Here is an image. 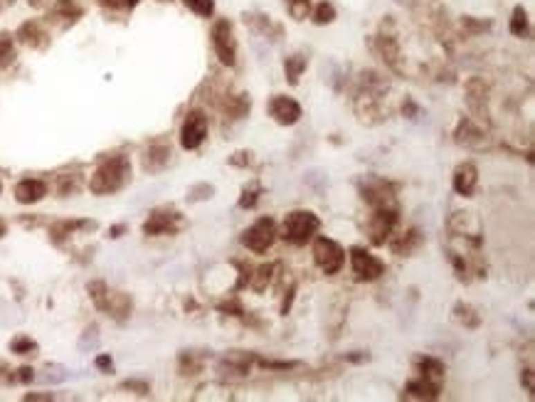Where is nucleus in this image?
Here are the masks:
<instances>
[{
  "label": "nucleus",
  "mask_w": 535,
  "mask_h": 402,
  "mask_svg": "<svg viewBox=\"0 0 535 402\" xmlns=\"http://www.w3.org/2000/svg\"><path fill=\"white\" fill-rule=\"evenodd\" d=\"M407 392L415 397H422V400H434V397H439V383H432L427 378L410 380L407 383Z\"/></svg>",
  "instance_id": "4468645a"
},
{
  "label": "nucleus",
  "mask_w": 535,
  "mask_h": 402,
  "mask_svg": "<svg viewBox=\"0 0 535 402\" xmlns=\"http://www.w3.org/2000/svg\"><path fill=\"white\" fill-rule=\"evenodd\" d=\"M17 380H20V383H30V380H33V368H20V370H17Z\"/></svg>",
  "instance_id": "e433bc0d"
},
{
  "label": "nucleus",
  "mask_w": 535,
  "mask_h": 402,
  "mask_svg": "<svg viewBox=\"0 0 535 402\" xmlns=\"http://www.w3.org/2000/svg\"><path fill=\"white\" fill-rule=\"evenodd\" d=\"M124 387H126V390H138V395H146V392H148L146 383H136V380H126Z\"/></svg>",
  "instance_id": "f704fd0d"
},
{
  "label": "nucleus",
  "mask_w": 535,
  "mask_h": 402,
  "mask_svg": "<svg viewBox=\"0 0 535 402\" xmlns=\"http://www.w3.org/2000/svg\"><path fill=\"white\" fill-rule=\"evenodd\" d=\"M457 141L459 143H466V146H484V136H481V131L471 124L469 119H464L459 124V131H457Z\"/></svg>",
  "instance_id": "dca6fc26"
},
{
  "label": "nucleus",
  "mask_w": 535,
  "mask_h": 402,
  "mask_svg": "<svg viewBox=\"0 0 535 402\" xmlns=\"http://www.w3.org/2000/svg\"><path fill=\"white\" fill-rule=\"evenodd\" d=\"M17 35H20V40H23L25 45H35V47L42 45V40H39V37H45V35L39 33V25L37 23H25Z\"/></svg>",
  "instance_id": "412c9836"
},
{
  "label": "nucleus",
  "mask_w": 535,
  "mask_h": 402,
  "mask_svg": "<svg viewBox=\"0 0 535 402\" xmlns=\"http://www.w3.org/2000/svg\"><path fill=\"white\" fill-rule=\"evenodd\" d=\"M476 183H479V170L473 163H462L454 170V190L459 195H471Z\"/></svg>",
  "instance_id": "f8f14e48"
},
{
  "label": "nucleus",
  "mask_w": 535,
  "mask_h": 402,
  "mask_svg": "<svg viewBox=\"0 0 535 402\" xmlns=\"http://www.w3.org/2000/svg\"><path fill=\"white\" fill-rule=\"evenodd\" d=\"M395 222H397V212H395V208H375L370 222H368L370 242L372 244H385L388 235L392 232Z\"/></svg>",
  "instance_id": "6e6552de"
},
{
  "label": "nucleus",
  "mask_w": 535,
  "mask_h": 402,
  "mask_svg": "<svg viewBox=\"0 0 535 402\" xmlns=\"http://www.w3.org/2000/svg\"><path fill=\"white\" fill-rule=\"evenodd\" d=\"M131 178V163L126 156H114V158L104 161L99 168L94 170V176L89 181V190L94 195H109L116 193L129 183Z\"/></svg>",
  "instance_id": "f257e3e1"
},
{
  "label": "nucleus",
  "mask_w": 535,
  "mask_h": 402,
  "mask_svg": "<svg viewBox=\"0 0 535 402\" xmlns=\"http://www.w3.org/2000/svg\"><path fill=\"white\" fill-rule=\"evenodd\" d=\"M212 193H215V188L212 185H195V188H190V200L195 203V200H208V198H212Z\"/></svg>",
  "instance_id": "2f4dec72"
},
{
  "label": "nucleus",
  "mask_w": 535,
  "mask_h": 402,
  "mask_svg": "<svg viewBox=\"0 0 535 402\" xmlns=\"http://www.w3.org/2000/svg\"><path fill=\"white\" fill-rule=\"evenodd\" d=\"M419 242V237H417V232L412 230V232H407V235H402L400 239H395L392 242V252L395 255H407V252L415 247V244Z\"/></svg>",
  "instance_id": "393cba45"
},
{
  "label": "nucleus",
  "mask_w": 535,
  "mask_h": 402,
  "mask_svg": "<svg viewBox=\"0 0 535 402\" xmlns=\"http://www.w3.org/2000/svg\"><path fill=\"white\" fill-rule=\"evenodd\" d=\"M321 227V220L309 210H293L284 220V239L291 244H306Z\"/></svg>",
  "instance_id": "f03ea898"
},
{
  "label": "nucleus",
  "mask_w": 535,
  "mask_h": 402,
  "mask_svg": "<svg viewBox=\"0 0 535 402\" xmlns=\"http://www.w3.org/2000/svg\"><path fill=\"white\" fill-rule=\"evenodd\" d=\"M419 370H422V378L432 380V383H439L444 378V365L437 358H419Z\"/></svg>",
  "instance_id": "f3484780"
},
{
  "label": "nucleus",
  "mask_w": 535,
  "mask_h": 402,
  "mask_svg": "<svg viewBox=\"0 0 535 402\" xmlns=\"http://www.w3.org/2000/svg\"><path fill=\"white\" fill-rule=\"evenodd\" d=\"M380 47H383L385 60L395 67V64H397V55H400V52H397V42H395L392 37H383V40H380Z\"/></svg>",
  "instance_id": "c756f323"
},
{
  "label": "nucleus",
  "mask_w": 535,
  "mask_h": 402,
  "mask_svg": "<svg viewBox=\"0 0 535 402\" xmlns=\"http://www.w3.org/2000/svg\"><path fill=\"white\" fill-rule=\"evenodd\" d=\"M466 102L469 107H471L473 113H479V116H486V86L484 82L479 80H471L466 84Z\"/></svg>",
  "instance_id": "ddd939ff"
},
{
  "label": "nucleus",
  "mask_w": 535,
  "mask_h": 402,
  "mask_svg": "<svg viewBox=\"0 0 535 402\" xmlns=\"http://www.w3.org/2000/svg\"><path fill=\"white\" fill-rule=\"evenodd\" d=\"M79 348L82 351H91V348H96V329L91 326V329H87V334L82 336V340H79Z\"/></svg>",
  "instance_id": "72a5a7b5"
},
{
  "label": "nucleus",
  "mask_w": 535,
  "mask_h": 402,
  "mask_svg": "<svg viewBox=\"0 0 535 402\" xmlns=\"http://www.w3.org/2000/svg\"><path fill=\"white\" fill-rule=\"evenodd\" d=\"M79 188V178L77 176H62L60 178V195H69Z\"/></svg>",
  "instance_id": "473e14b6"
},
{
  "label": "nucleus",
  "mask_w": 535,
  "mask_h": 402,
  "mask_svg": "<svg viewBox=\"0 0 535 402\" xmlns=\"http://www.w3.org/2000/svg\"><path fill=\"white\" fill-rule=\"evenodd\" d=\"M212 45L215 52L220 57V62L232 67L237 62V42L235 35H232V25L227 20H217L212 28Z\"/></svg>",
  "instance_id": "39448f33"
},
{
  "label": "nucleus",
  "mask_w": 535,
  "mask_h": 402,
  "mask_svg": "<svg viewBox=\"0 0 535 402\" xmlns=\"http://www.w3.org/2000/svg\"><path fill=\"white\" fill-rule=\"evenodd\" d=\"M287 8L293 20H306V15L311 10V0H287Z\"/></svg>",
  "instance_id": "bb28decb"
},
{
  "label": "nucleus",
  "mask_w": 535,
  "mask_h": 402,
  "mask_svg": "<svg viewBox=\"0 0 535 402\" xmlns=\"http://www.w3.org/2000/svg\"><path fill=\"white\" fill-rule=\"evenodd\" d=\"M168 158H170V148L165 146V143H156V146L148 148L146 158H143V165H146V170H161L165 163H168Z\"/></svg>",
  "instance_id": "2eb2a0df"
},
{
  "label": "nucleus",
  "mask_w": 535,
  "mask_h": 402,
  "mask_svg": "<svg viewBox=\"0 0 535 402\" xmlns=\"http://www.w3.org/2000/svg\"><path fill=\"white\" fill-rule=\"evenodd\" d=\"M181 227V215L175 210H153L148 215L143 232L146 235H173Z\"/></svg>",
  "instance_id": "1a4fd4ad"
},
{
  "label": "nucleus",
  "mask_w": 535,
  "mask_h": 402,
  "mask_svg": "<svg viewBox=\"0 0 535 402\" xmlns=\"http://www.w3.org/2000/svg\"><path fill=\"white\" fill-rule=\"evenodd\" d=\"M188 8H190L195 15H203V17H210L215 10V3L212 0H183Z\"/></svg>",
  "instance_id": "cd10ccee"
},
{
  "label": "nucleus",
  "mask_w": 535,
  "mask_h": 402,
  "mask_svg": "<svg viewBox=\"0 0 535 402\" xmlns=\"http://www.w3.org/2000/svg\"><path fill=\"white\" fill-rule=\"evenodd\" d=\"M47 195V185L37 178H25L15 185V200L23 205H33Z\"/></svg>",
  "instance_id": "9b49d317"
},
{
  "label": "nucleus",
  "mask_w": 535,
  "mask_h": 402,
  "mask_svg": "<svg viewBox=\"0 0 535 402\" xmlns=\"http://www.w3.org/2000/svg\"><path fill=\"white\" fill-rule=\"evenodd\" d=\"M269 113L274 116L276 124L291 126L301 119V107H299V102H293L291 97H274L269 102Z\"/></svg>",
  "instance_id": "9d476101"
},
{
  "label": "nucleus",
  "mask_w": 535,
  "mask_h": 402,
  "mask_svg": "<svg viewBox=\"0 0 535 402\" xmlns=\"http://www.w3.org/2000/svg\"><path fill=\"white\" fill-rule=\"evenodd\" d=\"M205 136H208V116H205L203 111H190L188 113V119L183 121V129H181L183 148L195 151V148L205 141Z\"/></svg>",
  "instance_id": "0eeeda50"
},
{
  "label": "nucleus",
  "mask_w": 535,
  "mask_h": 402,
  "mask_svg": "<svg viewBox=\"0 0 535 402\" xmlns=\"http://www.w3.org/2000/svg\"><path fill=\"white\" fill-rule=\"evenodd\" d=\"M222 368H227L230 373L244 375L249 370V356H237V353H232V356H227L222 360Z\"/></svg>",
  "instance_id": "6ab92c4d"
},
{
  "label": "nucleus",
  "mask_w": 535,
  "mask_h": 402,
  "mask_svg": "<svg viewBox=\"0 0 535 402\" xmlns=\"http://www.w3.org/2000/svg\"><path fill=\"white\" fill-rule=\"evenodd\" d=\"M0 190H3V185H0Z\"/></svg>",
  "instance_id": "79ce46f5"
},
{
  "label": "nucleus",
  "mask_w": 535,
  "mask_h": 402,
  "mask_svg": "<svg viewBox=\"0 0 535 402\" xmlns=\"http://www.w3.org/2000/svg\"><path fill=\"white\" fill-rule=\"evenodd\" d=\"M511 33L516 35V37H525V35H528V12H525L520 6L516 8V10H513Z\"/></svg>",
  "instance_id": "aec40b11"
},
{
  "label": "nucleus",
  "mask_w": 535,
  "mask_h": 402,
  "mask_svg": "<svg viewBox=\"0 0 535 402\" xmlns=\"http://www.w3.org/2000/svg\"><path fill=\"white\" fill-rule=\"evenodd\" d=\"M284 69H287L289 84H299V77L304 74V69H306V57H304V55H291V57H287V62H284Z\"/></svg>",
  "instance_id": "a211bd4d"
},
{
  "label": "nucleus",
  "mask_w": 535,
  "mask_h": 402,
  "mask_svg": "<svg viewBox=\"0 0 535 402\" xmlns=\"http://www.w3.org/2000/svg\"><path fill=\"white\" fill-rule=\"evenodd\" d=\"M271 272H274V266H271V264L260 266V269H257V279H254L252 289L254 291H264L266 286H269V282H271Z\"/></svg>",
  "instance_id": "c85d7f7f"
},
{
  "label": "nucleus",
  "mask_w": 535,
  "mask_h": 402,
  "mask_svg": "<svg viewBox=\"0 0 535 402\" xmlns=\"http://www.w3.org/2000/svg\"><path fill=\"white\" fill-rule=\"evenodd\" d=\"M314 259L321 266V272L326 274H338L341 266L345 262V252L338 242H333L331 237H318L314 242Z\"/></svg>",
  "instance_id": "20e7f679"
},
{
  "label": "nucleus",
  "mask_w": 535,
  "mask_h": 402,
  "mask_svg": "<svg viewBox=\"0 0 535 402\" xmlns=\"http://www.w3.org/2000/svg\"><path fill=\"white\" fill-rule=\"evenodd\" d=\"M350 264H353V272L358 274V279H363V282H372V279H380L385 274L383 262L370 252H365L363 247L350 250Z\"/></svg>",
  "instance_id": "423d86ee"
},
{
  "label": "nucleus",
  "mask_w": 535,
  "mask_h": 402,
  "mask_svg": "<svg viewBox=\"0 0 535 402\" xmlns=\"http://www.w3.org/2000/svg\"><path fill=\"white\" fill-rule=\"evenodd\" d=\"M82 227H94V222H79V220H72V222H57L52 227V237L60 239V237H67L72 230H82Z\"/></svg>",
  "instance_id": "5701e85b"
},
{
  "label": "nucleus",
  "mask_w": 535,
  "mask_h": 402,
  "mask_svg": "<svg viewBox=\"0 0 535 402\" xmlns=\"http://www.w3.org/2000/svg\"><path fill=\"white\" fill-rule=\"evenodd\" d=\"M232 165H244L249 163V153H235V158H230Z\"/></svg>",
  "instance_id": "c9c22d12"
},
{
  "label": "nucleus",
  "mask_w": 535,
  "mask_h": 402,
  "mask_svg": "<svg viewBox=\"0 0 535 402\" xmlns=\"http://www.w3.org/2000/svg\"><path fill=\"white\" fill-rule=\"evenodd\" d=\"M257 200H260V185H252L249 190H244L242 198H239V208H254L257 205Z\"/></svg>",
  "instance_id": "7c9ffc66"
},
{
  "label": "nucleus",
  "mask_w": 535,
  "mask_h": 402,
  "mask_svg": "<svg viewBox=\"0 0 535 402\" xmlns=\"http://www.w3.org/2000/svg\"><path fill=\"white\" fill-rule=\"evenodd\" d=\"M276 239V222L271 217H260L242 235V244L254 255H264Z\"/></svg>",
  "instance_id": "7ed1b4c3"
},
{
  "label": "nucleus",
  "mask_w": 535,
  "mask_h": 402,
  "mask_svg": "<svg viewBox=\"0 0 535 402\" xmlns=\"http://www.w3.org/2000/svg\"><path fill=\"white\" fill-rule=\"evenodd\" d=\"M523 383H525V390L533 392V370H523Z\"/></svg>",
  "instance_id": "58836bf2"
},
{
  "label": "nucleus",
  "mask_w": 535,
  "mask_h": 402,
  "mask_svg": "<svg viewBox=\"0 0 535 402\" xmlns=\"http://www.w3.org/2000/svg\"><path fill=\"white\" fill-rule=\"evenodd\" d=\"M96 365H99L102 370H111V358H109V356H99V358H96Z\"/></svg>",
  "instance_id": "4c0bfd02"
},
{
  "label": "nucleus",
  "mask_w": 535,
  "mask_h": 402,
  "mask_svg": "<svg viewBox=\"0 0 535 402\" xmlns=\"http://www.w3.org/2000/svg\"><path fill=\"white\" fill-rule=\"evenodd\" d=\"M12 60H15V45H12L10 35L3 33L0 35V69L12 64Z\"/></svg>",
  "instance_id": "4be33fe9"
},
{
  "label": "nucleus",
  "mask_w": 535,
  "mask_h": 402,
  "mask_svg": "<svg viewBox=\"0 0 535 402\" xmlns=\"http://www.w3.org/2000/svg\"><path fill=\"white\" fill-rule=\"evenodd\" d=\"M333 17H336V8L331 6V3H318L316 6V10H314V23L316 25H328V23H333Z\"/></svg>",
  "instance_id": "b1692460"
},
{
  "label": "nucleus",
  "mask_w": 535,
  "mask_h": 402,
  "mask_svg": "<svg viewBox=\"0 0 535 402\" xmlns=\"http://www.w3.org/2000/svg\"><path fill=\"white\" fill-rule=\"evenodd\" d=\"M124 230H126L124 225H121V227H114V230H111V237H118V232H124Z\"/></svg>",
  "instance_id": "ea45409f"
},
{
  "label": "nucleus",
  "mask_w": 535,
  "mask_h": 402,
  "mask_svg": "<svg viewBox=\"0 0 535 402\" xmlns=\"http://www.w3.org/2000/svg\"><path fill=\"white\" fill-rule=\"evenodd\" d=\"M3 235H6V222L0 220V237H3Z\"/></svg>",
  "instance_id": "a19ab883"
},
{
  "label": "nucleus",
  "mask_w": 535,
  "mask_h": 402,
  "mask_svg": "<svg viewBox=\"0 0 535 402\" xmlns=\"http://www.w3.org/2000/svg\"><path fill=\"white\" fill-rule=\"evenodd\" d=\"M10 351L17 353V356H30V353L37 351V343L33 338H28V336H17L10 343Z\"/></svg>",
  "instance_id": "a878e982"
}]
</instances>
